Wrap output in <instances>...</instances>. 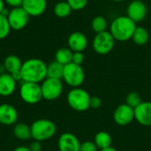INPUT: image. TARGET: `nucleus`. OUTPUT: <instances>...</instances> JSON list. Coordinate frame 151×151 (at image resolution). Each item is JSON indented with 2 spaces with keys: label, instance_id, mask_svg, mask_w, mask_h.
<instances>
[{
  "label": "nucleus",
  "instance_id": "28",
  "mask_svg": "<svg viewBox=\"0 0 151 151\" xmlns=\"http://www.w3.org/2000/svg\"><path fill=\"white\" fill-rule=\"evenodd\" d=\"M66 2L71 6L72 10L80 11V10L84 9L87 6L88 0H66Z\"/></svg>",
  "mask_w": 151,
  "mask_h": 151
},
{
  "label": "nucleus",
  "instance_id": "23",
  "mask_svg": "<svg viewBox=\"0 0 151 151\" xmlns=\"http://www.w3.org/2000/svg\"><path fill=\"white\" fill-rule=\"evenodd\" d=\"M73 51L69 48H60L55 53V60L63 65H66L72 63Z\"/></svg>",
  "mask_w": 151,
  "mask_h": 151
},
{
  "label": "nucleus",
  "instance_id": "13",
  "mask_svg": "<svg viewBox=\"0 0 151 151\" xmlns=\"http://www.w3.org/2000/svg\"><path fill=\"white\" fill-rule=\"evenodd\" d=\"M134 119L143 127H151L150 101H142L134 108Z\"/></svg>",
  "mask_w": 151,
  "mask_h": 151
},
{
  "label": "nucleus",
  "instance_id": "15",
  "mask_svg": "<svg viewBox=\"0 0 151 151\" xmlns=\"http://www.w3.org/2000/svg\"><path fill=\"white\" fill-rule=\"evenodd\" d=\"M67 44L73 52H82L88 46V38L81 32H73L68 36Z\"/></svg>",
  "mask_w": 151,
  "mask_h": 151
},
{
  "label": "nucleus",
  "instance_id": "20",
  "mask_svg": "<svg viewBox=\"0 0 151 151\" xmlns=\"http://www.w3.org/2000/svg\"><path fill=\"white\" fill-rule=\"evenodd\" d=\"M64 66L65 65H61L56 60L50 62L49 65H47V78L62 80L63 73H64Z\"/></svg>",
  "mask_w": 151,
  "mask_h": 151
},
{
  "label": "nucleus",
  "instance_id": "31",
  "mask_svg": "<svg viewBox=\"0 0 151 151\" xmlns=\"http://www.w3.org/2000/svg\"><path fill=\"white\" fill-rule=\"evenodd\" d=\"M102 105V100L98 96H91L90 98V108L97 110Z\"/></svg>",
  "mask_w": 151,
  "mask_h": 151
},
{
  "label": "nucleus",
  "instance_id": "1",
  "mask_svg": "<svg viewBox=\"0 0 151 151\" xmlns=\"http://www.w3.org/2000/svg\"><path fill=\"white\" fill-rule=\"evenodd\" d=\"M22 81L41 83L47 78V65L39 58H29L22 63Z\"/></svg>",
  "mask_w": 151,
  "mask_h": 151
},
{
  "label": "nucleus",
  "instance_id": "37",
  "mask_svg": "<svg viewBox=\"0 0 151 151\" xmlns=\"http://www.w3.org/2000/svg\"><path fill=\"white\" fill-rule=\"evenodd\" d=\"M99 151H119L118 150H116L115 148H113L112 146L109 147V148H106V149H104V150H100Z\"/></svg>",
  "mask_w": 151,
  "mask_h": 151
},
{
  "label": "nucleus",
  "instance_id": "4",
  "mask_svg": "<svg viewBox=\"0 0 151 151\" xmlns=\"http://www.w3.org/2000/svg\"><path fill=\"white\" fill-rule=\"evenodd\" d=\"M91 96L81 88H73L67 94L66 101L71 109L75 111L83 112L90 108Z\"/></svg>",
  "mask_w": 151,
  "mask_h": 151
},
{
  "label": "nucleus",
  "instance_id": "11",
  "mask_svg": "<svg viewBox=\"0 0 151 151\" xmlns=\"http://www.w3.org/2000/svg\"><path fill=\"white\" fill-rule=\"evenodd\" d=\"M147 6L142 0H133L129 3L127 9V16L135 23L142 21L147 16Z\"/></svg>",
  "mask_w": 151,
  "mask_h": 151
},
{
  "label": "nucleus",
  "instance_id": "12",
  "mask_svg": "<svg viewBox=\"0 0 151 151\" xmlns=\"http://www.w3.org/2000/svg\"><path fill=\"white\" fill-rule=\"evenodd\" d=\"M58 147L59 151H80L81 142L75 134L64 133L58 138Z\"/></svg>",
  "mask_w": 151,
  "mask_h": 151
},
{
  "label": "nucleus",
  "instance_id": "39",
  "mask_svg": "<svg viewBox=\"0 0 151 151\" xmlns=\"http://www.w3.org/2000/svg\"><path fill=\"white\" fill-rule=\"evenodd\" d=\"M112 1H114V2H122L124 0H112Z\"/></svg>",
  "mask_w": 151,
  "mask_h": 151
},
{
  "label": "nucleus",
  "instance_id": "38",
  "mask_svg": "<svg viewBox=\"0 0 151 151\" xmlns=\"http://www.w3.org/2000/svg\"><path fill=\"white\" fill-rule=\"evenodd\" d=\"M4 73H6V71H5V68L4 66V65H0V75Z\"/></svg>",
  "mask_w": 151,
  "mask_h": 151
},
{
  "label": "nucleus",
  "instance_id": "29",
  "mask_svg": "<svg viewBox=\"0 0 151 151\" xmlns=\"http://www.w3.org/2000/svg\"><path fill=\"white\" fill-rule=\"evenodd\" d=\"M80 151H98V148L94 142L86 141L81 143Z\"/></svg>",
  "mask_w": 151,
  "mask_h": 151
},
{
  "label": "nucleus",
  "instance_id": "33",
  "mask_svg": "<svg viewBox=\"0 0 151 151\" xmlns=\"http://www.w3.org/2000/svg\"><path fill=\"white\" fill-rule=\"evenodd\" d=\"M4 3L6 4H8L9 6L15 8V7H20L22 4L23 0H4Z\"/></svg>",
  "mask_w": 151,
  "mask_h": 151
},
{
  "label": "nucleus",
  "instance_id": "9",
  "mask_svg": "<svg viewBox=\"0 0 151 151\" xmlns=\"http://www.w3.org/2000/svg\"><path fill=\"white\" fill-rule=\"evenodd\" d=\"M29 15L25 12V10L20 7H15L10 10L7 16V19L11 29L19 31L23 29L29 21Z\"/></svg>",
  "mask_w": 151,
  "mask_h": 151
},
{
  "label": "nucleus",
  "instance_id": "14",
  "mask_svg": "<svg viewBox=\"0 0 151 151\" xmlns=\"http://www.w3.org/2000/svg\"><path fill=\"white\" fill-rule=\"evenodd\" d=\"M21 7L30 17H38L45 12L47 0H23Z\"/></svg>",
  "mask_w": 151,
  "mask_h": 151
},
{
  "label": "nucleus",
  "instance_id": "7",
  "mask_svg": "<svg viewBox=\"0 0 151 151\" xmlns=\"http://www.w3.org/2000/svg\"><path fill=\"white\" fill-rule=\"evenodd\" d=\"M115 42L116 41L110 31H104L96 34L92 41V47L97 54L106 55L113 50Z\"/></svg>",
  "mask_w": 151,
  "mask_h": 151
},
{
  "label": "nucleus",
  "instance_id": "17",
  "mask_svg": "<svg viewBox=\"0 0 151 151\" xmlns=\"http://www.w3.org/2000/svg\"><path fill=\"white\" fill-rule=\"evenodd\" d=\"M17 88V81L13 77L8 73H4L0 75V96H12Z\"/></svg>",
  "mask_w": 151,
  "mask_h": 151
},
{
  "label": "nucleus",
  "instance_id": "21",
  "mask_svg": "<svg viewBox=\"0 0 151 151\" xmlns=\"http://www.w3.org/2000/svg\"><path fill=\"white\" fill-rule=\"evenodd\" d=\"M14 136L21 141H27L31 138V129L25 123H17L13 127Z\"/></svg>",
  "mask_w": 151,
  "mask_h": 151
},
{
  "label": "nucleus",
  "instance_id": "5",
  "mask_svg": "<svg viewBox=\"0 0 151 151\" xmlns=\"http://www.w3.org/2000/svg\"><path fill=\"white\" fill-rule=\"evenodd\" d=\"M62 80L72 88H80L85 80V73L81 65L70 63L64 66Z\"/></svg>",
  "mask_w": 151,
  "mask_h": 151
},
{
  "label": "nucleus",
  "instance_id": "32",
  "mask_svg": "<svg viewBox=\"0 0 151 151\" xmlns=\"http://www.w3.org/2000/svg\"><path fill=\"white\" fill-rule=\"evenodd\" d=\"M29 149H30V150L31 151H41L42 150V143H41V142H38V141H33L31 143H30V145H29V147H28Z\"/></svg>",
  "mask_w": 151,
  "mask_h": 151
},
{
  "label": "nucleus",
  "instance_id": "35",
  "mask_svg": "<svg viewBox=\"0 0 151 151\" xmlns=\"http://www.w3.org/2000/svg\"><path fill=\"white\" fill-rule=\"evenodd\" d=\"M13 151H31L30 149L28 147H26V146H19L16 149H14Z\"/></svg>",
  "mask_w": 151,
  "mask_h": 151
},
{
  "label": "nucleus",
  "instance_id": "10",
  "mask_svg": "<svg viewBox=\"0 0 151 151\" xmlns=\"http://www.w3.org/2000/svg\"><path fill=\"white\" fill-rule=\"evenodd\" d=\"M134 119V109L127 105L126 103L119 105L113 112V120L120 127H125L131 124Z\"/></svg>",
  "mask_w": 151,
  "mask_h": 151
},
{
  "label": "nucleus",
  "instance_id": "26",
  "mask_svg": "<svg viewBox=\"0 0 151 151\" xmlns=\"http://www.w3.org/2000/svg\"><path fill=\"white\" fill-rule=\"evenodd\" d=\"M11 30L12 29L9 25L7 17L0 14V40H3L7 37Z\"/></svg>",
  "mask_w": 151,
  "mask_h": 151
},
{
  "label": "nucleus",
  "instance_id": "25",
  "mask_svg": "<svg viewBox=\"0 0 151 151\" xmlns=\"http://www.w3.org/2000/svg\"><path fill=\"white\" fill-rule=\"evenodd\" d=\"M107 27H108L107 20L103 16H96L95 18H93L91 21V28L96 34L106 31Z\"/></svg>",
  "mask_w": 151,
  "mask_h": 151
},
{
  "label": "nucleus",
  "instance_id": "34",
  "mask_svg": "<svg viewBox=\"0 0 151 151\" xmlns=\"http://www.w3.org/2000/svg\"><path fill=\"white\" fill-rule=\"evenodd\" d=\"M12 77H13V79L18 82V81H22V76H21V73H20V71H19V72H16V73H12V74H11Z\"/></svg>",
  "mask_w": 151,
  "mask_h": 151
},
{
  "label": "nucleus",
  "instance_id": "6",
  "mask_svg": "<svg viewBox=\"0 0 151 151\" xmlns=\"http://www.w3.org/2000/svg\"><path fill=\"white\" fill-rule=\"evenodd\" d=\"M20 98L27 104H36L42 99V88L39 83L22 81L19 88Z\"/></svg>",
  "mask_w": 151,
  "mask_h": 151
},
{
  "label": "nucleus",
  "instance_id": "8",
  "mask_svg": "<svg viewBox=\"0 0 151 151\" xmlns=\"http://www.w3.org/2000/svg\"><path fill=\"white\" fill-rule=\"evenodd\" d=\"M63 88L61 80L46 78L41 84L42 99L47 101H54L58 99L63 93Z\"/></svg>",
  "mask_w": 151,
  "mask_h": 151
},
{
  "label": "nucleus",
  "instance_id": "19",
  "mask_svg": "<svg viewBox=\"0 0 151 151\" xmlns=\"http://www.w3.org/2000/svg\"><path fill=\"white\" fill-rule=\"evenodd\" d=\"M94 142L100 150L111 147L112 144V138L109 133L105 131H100L96 133V134L95 135Z\"/></svg>",
  "mask_w": 151,
  "mask_h": 151
},
{
  "label": "nucleus",
  "instance_id": "22",
  "mask_svg": "<svg viewBox=\"0 0 151 151\" xmlns=\"http://www.w3.org/2000/svg\"><path fill=\"white\" fill-rule=\"evenodd\" d=\"M132 40L137 45H140V46L145 45L150 40V34L145 27H136L134 32V35L132 36Z\"/></svg>",
  "mask_w": 151,
  "mask_h": 151
},
{
  "label": "nucleus",
  "instance_id": "18",
  "mask_svg": "<svg viewBox=\"0 0 151 151\" xmlns=\"http://www.w3.org/2000/svg\"><path fill=\"white\" fill-rule=\"evenodd\" d=\"M22 63L23 62L20 60V58L18 56L9 55L4 58L3 65L5 68L6 73L12 74L16 72L20 71L21 66H22Z\"/></svg>",
  "mask_w": 151,
  "mask_h": 151
},
{
  "label": "nucleus",
  "instance_id": "24",
  "mask_svg": "<svg viewBox=\"0 0 151 151\" xmlns=\"http://www.w3.org/2000/svg\"><path fill=\"white\" fill-rule=\"evenodd\" d=\"M72 8L66 1H60L54 6V14L58 18H66L72 12Z\"/></svg>",
  "mask_w": 151,
  "mask_h": 151
},
{
  "label": "nucleus",
  "instance_id": "16",
  "mask_svg": "<svg viewBox=\"0 0 151 151\" xmlns=\"http://www.w3.org/2000/svg\"><path fill=\"white\" fill-rule=\"evenodd\" d=\"M18 120V111L15 107L8 104H0V124L12 126Z\"/></svg>",
  "mask_w": 151,
  "mask_h": 151
},
{
  "label": "nucleus",
  "instance_id": "30",
  "mask_svg": "<svg viewBox=\"0 0 151 151\" xmlns=\"http://www.w3.org/2000/svg\"><path fill=\"white\" fill-rule=\"evenodd\" d=\"M84 62V55L82 52H73V58H72V63L75 65H81V64Z\"/></svg>",
  "mask_w": 151,
  "mask_h": 151
},
{
  "label": "nucleus",
  "instance_id": "3",
  "mask_svg": "<svg viewBox=\"0 0 151 151\" xmlns=\"http://www.w3.org/2000/svg\"><path fill=\"white\" fill-rule=\"evenodd\" d=\"M30 129L31 138L41 142L51 139L57 132L55 123L46 119H41L34 121L30 126Z\"/></svg>",
  "mask_w": 151,
  "mask_h": 151
},
{
  "label": "nucleus",
  "instance_id": "27",
  "mask_svg": "<svg viewBox=\"0 0 151 151\" xmlns=\"http://www.w3.org/2000/svg\"><path fill=\"white\" fill-rule=\"evenodd\" d=\"M142 102V97L137 92H130L126 97V104L134 109L136 108Z\"/></svg>",
  "mask_w": 151,
  "mask_h": 151
},
{
  "label": "nucleus",
  "instance_id": "2",
  "mask_svg": "<svg viewBox=\"0 0 151 151\" xmlns=\"http://www.w3.org/2000/svg\"><path fill=\"white\" fill-rule=\"evenodd\" d=\"M136 23L128 16L122 15L115 18L110 25V33L115 41L127 42L132 39L134 32L136 28Z\"/></svg>",
  "mask_w": 151,
  "mask_h": 151
},
{
  "label": "nucleus",
  "instance_id": "36",
  "mask_svg": "<svg viewBox=\"0 0 151 151\" xmlns=\"http://www.w3.org/2000/svg\"><path fill=\"white\" fill-rule=\"evenodd\" d=\"M4 0H0V14L2 13V12L4 11Z\"/></svg>",
  "mask_w": 151,
  "mask_h": 151
}]
</instances>
